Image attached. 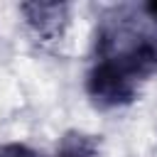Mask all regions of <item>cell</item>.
<instances>
[{
	"label": "cell",
	"instance_id": "7a4b0ae2",
	"mask_svg": "<svg viewBox=\"0 0 157 157\" xmlns=\"http://www.w3.org/2000/svg\"><path fill=\"white\" fill-rule=\"evenodd\" d=\"M110 59H115L135 81L147 78L157 71V42L150 39V37H142L135 44H130L123 54L110 56Z\"/></svg>",
	"mask_w": 157,
	"mask_h": 157
},
{
	"label": "cell",
	"instance_id": "5b68a950",
	"mask_svg": "<svg viewBox=\"0 0 157 157\" xmlns=\"http://www.w3.org/2000/svg\"><path fill=\"white\" fill-rule=\"evenodd\" d=\"M0 157H42V155L34 152V150L27 147V145L10 142V145H2V147H0Z\"/></svg>",
	"mask_w": 157,
	"mask_h": 157
},
{
	"label": "cell",
	"instance_id": "277c9868",
	"mask_svg": "<svg viewBox=\"0 0 157 157\" xmlns=\"http://www.w3.org/2000/svg\"><path fill=\"white\" fill-rule=\"evenodd\" d=\"M56 157H98V147L91 137L81 135V132H74V135H66L56 150Z\"/></svg>",
	"mask_w": 157,
	"mask_h": 157
},
{
	"label": "cell",
	"instance_id": "3957f363",
	"mask_svg": "<svg viewBox=\"0 0 157 157\" xmlns=\"http://www.w3.org/2000/svg\"><path fill=\"white\" fill-rule=\"evenodd\" d=\"M22 12L42 37H54L66 22V5L59 2H27L22 5Z\"/></svg>",
	"mask_w": 157,
	"mask_h": 157
},
{
	"label": "cell",
	"instance_id": "6da1fadb",
	"mask_svg": "<svg viewBox=\"0 0 157 157\" xmlns=\"http://www.w3.org/2000/svg\"><path fill=\"white\" fill-rule=\"evenodd\" d=\"M86 86H88L91 98L108 108L125 105L135 96V78L115 59H101L91 69Z\"/></svg>",
	"mask_w": 157,
	"mask_h": 157
},
{
	"label": "cell",
	"instance_id": "8992f818",
	"mask_svg": "<svg viewBox=\"0 0 157 157\" xmlns=\"http://www.w3.org/2000/svg\"><path fill=\"white\" fill-rule=\"evenodd\" d=\"M142 10H145V15H147V17H150V20L157 25V2H147Z\"/></svg>",
	"mask_w": 157,
	"mask_h": 157
}]
</instances>
